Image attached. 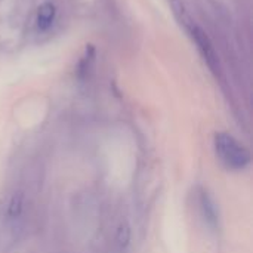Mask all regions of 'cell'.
<instances>
[{
  "instance_id": "obj_6",
  "label": "cell",
  "mask_w": 253,
  "mask_h": 253,
  "mask_svg": "<svg viewBox=\"0 0 253 253\" xmlns=\"http://www.w3.org/2000/svg\"><path fill=\"white\" fill-rule=\"evenodd\" d=\"M130 240H132V228H130V224L123 219L119 227H117V231H116V243L119 246L120 251H126L130 245Z\"/></svg>"
},
{
  "instance_id": "obj_1",
  "label": "cell",
  "mask_w": 253,
  "mask_h": 253,
  "mask_svg": "<svg viewBox=\"0 0 253 253\" xmlns=\"http://www.w3.org/2000/svg\"><path fill=\"white\" fill-rule=\"evenodd\" d=\"M213 147L218 160L228 170L240 172L248 169L252 163L251 151L228 132H216L213 136Z\"/></svg>"
},
{
  "instance_id": "obj_3",
  "label": "cell",
  "mask_w": 253,
  "mask_h": 253,
  "mask_svg": "<svg viewBox=\"0 0 253 253\" xmlns=\"http://www.w3.org/2000/svg\"><path fill=\"white\" fill-rule=\"evenodd\" d=\"M197 203H199V212L205 222V225L211 231H218L221 225V213L218 203L215 197L211 194V191L205 187L197 188Z\"/></svg>"
},
{
  "instance_id": "obj_5",
  "label": "cell",
  "mask_w": 253,
  "mask_h": 253,
  "mask_svg": "<svg viewBox=\"0 0 253 253\" xmlns=\"http://www.w3.org/2000/svg\"><path fill=\"white\" fill-rule=\"evenodd\" d=\"M56 16V7L52 1H43L37 9V27L42 31H46L52 27Z\"/></svg>"
},
{
  "instance_id": "obj_4",
  "label": "cell",
  "mask_w": 253,
  "mask_h": 253,
  "mask_svg": "<svg viewBox=\"0 0 253 253\" xmlns=\"http://www.w3.org/2000/svg\"><path fill=\"white\" fill-rule=\"evenodd\" d=\"M25 209V194L22 191H15L6 203L4 208V218L9 224L19 221L24 215Z\"/></svg>"
},
{
  "instance_id": "obj_2",
  "label": "cell",
  "mask_w": 253,
  "mask_h": 253,
  "mask_svg": "<svg viewBox=\"0 0 253 253\" xmlns=\"http://www.w3.org/2000/svg\"><path fill=\"white\" fill-rule=\"evenodd\" d=\"M187 31L190 33L193 42L196 43L200 55L203 56L205 62L208 64V67L211 68V71H213L215 74L219 71V58H218V53L209 39V36L205 33L203 28H200L199 25H196L194 22H191L190 25L185 27Z\"/></svg>"
}]
</instances>
